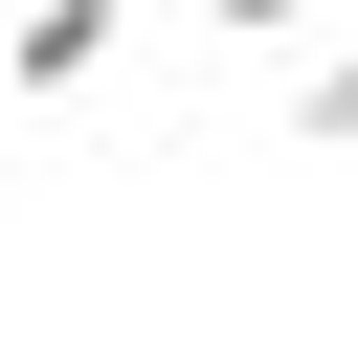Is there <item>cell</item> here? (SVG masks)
Listing matches in <instances>:
<instances>
[{"label": "cell", "mask_w": 358, "mask_h": 358, "mask_svg": "<svg viewBox=\"0 0 358 358\" xmlns=\"http://www.w3.org/2000/svg\"><path fill=\"white\" fill-rule=\"evenodd\" d=\"M179 22H201V45H313L336 0H179Z\"/></svg>", "instance_id": "3957f363"}, {"label": "cell", "mask_w": 358, "mask_h": 358, "mask_svg": "<svg viewBox=\"0 0 358 358\" xmlns=\"http://www.w3.org/2000/svg\"><path fill=\"white\" fill-rule=\"evenodd\" d=\"M112 45H134V0H22V22H0V90L67 112V90H112Z\"/></svg>", "instance_id": "6da1fadb"}, {"label": "cell", "mask_w": 358, "mask_h": 358, "mask_svg": "<svg viewBox=\"0 0 358 358\" xmlns=\"http://www.w3.org/2000/svg\"><path fill=\"white\" fill-rule=\"evenodd\" d=\"M291 134H313V157H358V45H336V22L291 45Z\"/></svg>", "instance_id": "7a4b0ae2"}]
</instances>
